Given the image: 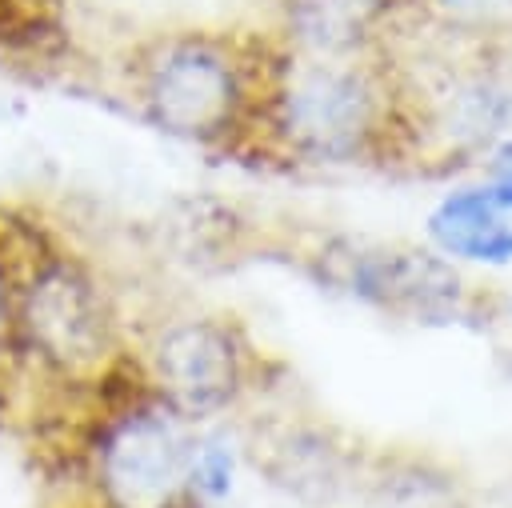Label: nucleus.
<instances>
[{
  "mask_svg": "<svg viewBox=\"0 0 512 508\" xmlns=\"http://www.w3.org/2000/svg\"><path fill=\"white\" fill-rule=\"evenodd\" d=\"M120 364V316L96 268L28 224L16 288L8 384L44 396H96Z\"/></svg>",
  "mask_w": 512,
  "mask_h": 508,
  "instance_id": "obj_1",
  "label": "nucleus"
},
{
  "mask_svg": "<svg viewBox=\"0 0 512 508\" xmlns=\"http://www.w3.org/2000/svg\"><path fill=\"white\" fill-rule=\"evenodd\" d=\"M112 380L96 392L100 408L76 444L92 508H184L192 500V424L156 400L144 380L132 392H112Z\"/></svg>",
  "mask_w": 512,
  "mask_h": 508,
  "instance_id": "obj_2",
  "label": "nucleus"
},
{
  "mask_svg": "<svg viewBox=\"0 0 512 508\" xmlns=\"http://www.w3.org/2000/svg\"><path fill=\"white\" fill-rule=\"evenodd\" d=\"M144 388L192 428L224 416L244 388L240 336L216 316L168 320L144 356Z\"/></svg>",
  "mask_w": 512,
  "mask_h": 508,
  "instance_id": "obj_3",
  "label": "nucleus"
},
{
  "mask_svg": "<svg viewBox=\"0 0 512 508\" xmlns=\"http://www.w3.org/2000/svg\"><path fill=\"white\" fill-rule=\"evenodd\" d=\"M140 104L160 132L192 144H212L224 140L240 120L244 92L232 60L220 48L204 40H176L148 64Z\"/></svg>",
  "mask_w": 512,
  "mask_h": 508,
  "instance_id": "obj_4",
  "label": "nucleus"
},
{
  "mask_svg": "<svg viewBox=\"0 0 512 508\" xmlns=\"http://www.w3.org/2000/svg\"><path fill=\"white\" fill-rule=\"evenodd\" d=\"M372 124L368 88L332 64L304 68L276 104V128L296 156L340 164L364 148Z\"/></svg>",
  "mask_w": 512,
  "mask_h": 508,
  "instance_id": "obj_5",
  "label": "nucleus"
},
{
  "mask_svg": "<svg viewBox=\"0 0 512 508\" xmlns=\"http://www.w3.org/2000/svg\"><path fill=\"white\" fill-rule=\"evenodd\" d=\"M344 284L364 300L392 312H408L416 320H440L456 312L460 300L456 272L444 260L412 248H360L348 260Z\"/></svg>",
  "mask_w": 512,
  "mask_h": 508,
  "instance_id": "obj_6",
  "label": "nucleus"
},
{
  "mask_svg": "<svg viewBox=\"0 0 512 508\" xmlns=\"http://www.w3.org/2000/svg\"><path fill=\"white\" fill-rule=\"evenodd\" d=\"M428 232L448 256L484 264L512 260V224L504 220V208L488 188H464L440 200V208L428 216Z\"/></svg>",
  "mask_w": 512,
  "mask_h": 508,
  "instance_id": "obj_7",
  "label": "nucleus"
},
{
  "mask_svg": "<svg viewBox=\"0 0 512 508\" xmlns=\"http://www.w3.org/2000/svg\"><path fill=\"white\" fill-rule=\"evenodd\" d=\"M384 4L388 0H288V24L304 48L336 56L364 40Z\"/></svg>",
  "mask_w": 512,
  "mask_h": 508,
  "instance_id": "obj_8",
  "label": "nucleus"
},
{
  "mask_svg": "<svg viewBox=\"0 0 512 508\" xmlns=\"http://www.w3.org/2000/svg\"><path fill=\"white\" fill-rule=\"evenodd\" d=\"M28 224L0 216V380L12 376V336H16V288H20V256H24Z\"/></svg>",
  "mask_w": 512,
  "mask_h": 508,
  "instance_id": "obj_9",
  "label": "nucleus"
},
{
  "mask_svg": "<svg viewBox=\"0 0 512 508\" xmlns=\"http://www.w3.org/2000/svg\"><path fill=\"white\" fill-rule=\"evenodd\" d=\"M512 116V100L488 84L464 88L452 104V132L464 140H488L492 132H500Z\"/></svg>",
  "mask_w": 512,
  "mask_h": 508,
  "instance_id": "obj_10",
  "label": "nucleus"
},
{
  "mask_svg": "<svg viewBox=\"0 0 512 508\" xmlns=\"http://www.w3.org/2000/svg\"><path fill=\"white\" fill-rule=\"evenodd\" d=\"M236 452L224 440H196L192 448V500H224L232 492Z\"/></svg>",
  "mask_w": 512,
  "mask_h": 508,
  "instance_id": "obj_11",
  "label": "nucleus"
},
{
  "mask_svg": "<svg viewBox=\"0 0 512 508\" xmlns=\"http://www.w3.org/2000/svg\"><path fill=\"white\" fill-rule=\"evenodd\" d=\"M440 8L456 20H492L512 8V0H440Z\"/></svg>",
  "mask_w": 512,
  "mask_h": 508,
  "instance_id": "obj_12",
  "label": "nucleus"
},
{
  "mask_svg": "<svg viewBox=\"0 0 512 508\" xmlns=\"http://www.w3.org/2000/svg\"><path fill=\"white\" fill-rule=\"evenodd\" d=\"M488 192L500 208H512V140L496 152L492 160V180H488Z\"/></svg>",
  "mask_w": 512,
  "mask_h": 508,
  "instance_id": "obj_13",
  "label": "nucleus"
}]
</instances>
